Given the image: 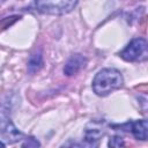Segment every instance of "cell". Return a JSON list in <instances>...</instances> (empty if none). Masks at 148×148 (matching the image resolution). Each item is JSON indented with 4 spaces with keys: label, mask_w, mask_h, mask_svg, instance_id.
<instances>
[{
    "label": "cell",
    "mask_w": 148,
    "mask_h": 148,
    "mask_svg": "<svg viewBox=\"0 0 148 148\" xmlns=\"http://www.w3.org/2000/svg\"><path fill=\"white\" fill-rule=\"evenodd\" d=\"M35 2L37 9L42 13L62 15L74 9L77 0H35Z\"/></svg>",
    "instance_id": "cell-2"
},
{
    "label": "cell",
    "mask_w": 148,
    "mask_h": 148,
    "mask_svg": "<svg viewBox=\"0 0 148 148\" xmlns=\"http://www.w3.org/2000/svg\"><path fill=\"white\" fill-rule=\"evenodd\" d=\"M86 62H87V59H86L83 56H81V54H75V56L71 57V59L66 62L65 68H64V73H65L66 75H68V76L74 75V74H76L82 67H84Z\"/></svg>",
    "instance_id": "cell-5"
},
{
    "label": "cell",
    "mask_w": 148,
    "mask_h": 148,
    "mask_svg": "<svg viewBox=\"0 0 148 148\" xmlns=\"http://www.w3.org/2000/svg\"><path fill=\"white\" fill-rule=\"evenodd\" d=\"M124 145L125 143H124L123 138L121 136H118V135L112 136L110 139V141H109V146H111V147H120V146H124Z\"/></svg>",
    "instance_id": "cell-8"
},
{
    "label": "cell",
    "mask_w": 148,
    "mask_h": 148,
    "mask_svg": "<svg viewBox=\"0 0 148 148\" xmlns=\"http://www.w3.org/2000/svg\"><path fill=\"white\" fill-rule=\"evenodd\" d=\"M147 53V42L143 38H134L120 52V57L126 61H135Z\"/></svg>",
    "instance_id": "cell-3"
},
{
    "label": "cell",
    "mask_w": 148,
    "mask_h": 148,
    "mask_svg": "<svg viewBox=\"0 0 148 148\" xmlns=\"http://www.w3.org/2000/svg\"><path fill=\"white\" fill-rule=\"evenodd\" d=\"M128 131L133 133V135L139 140H147L148 136V123L146 119L136 120L133 123H128Z\"/></svg>",
    "instance_id": "cell-6"
},
{
    "label": "cell",
    "mask_w": 148,
    "mask_h": 148,
    "mask_svg": "<svg viewBox=\"0 0 148 148\" xmlns=\"http://www.w3.org/2000/svg\"><path fill=\"white\" fill-rule=\"evenodd\" d=\"M105 134V127L102 123H98V121H91L86 131H84V139L90 145H96L97 141Z\"/></svg>",
    "instance_id": "cell-4"
},
{
    "label": "cell",
    "mask_w": 148,
    "mask_h": 148,
    "mask_svg": "<svg viewBox=\"0 0 148 148\" xmlns=\"http://www.w3.org/2000/svg\"><path fill=\"white\" fill-rule=\"evenodd\" d=\"M43 66V60L40 54H32L28 62V69L30 73H36Z\"/></svg>",
    "instance_id": "cell-7"
},
{
    "label": "cell",
    "mask_w": 148,
    "mask_h": 148,
    "mask_svg": "<svg viewBox=\"0 0 148 148\" xmlns=\"http://www.w3.org/2000/svg\"><path fill=\"white\" fill-rule=\"evenodd\" d=\"M123 86V76L114 68L99 71L92 81V89L98 96H106Z\"/></svg>",
    "instance_id": "cell-1"
},
{
    "label": "cell",
    "mask_w": 148,
    "mask_h": 148,
    "mask_svg": "<svg viewBox=\"0 0 148 148\" xmlns=\"http://www.w3.org/2000/svg\"><path fill=\"white\" fill-rule=\"evenodd\" d=\"M0 146H1V147H5V143H3V142H1V141H0Z\"/></svg>",
    "instance_id": "cell-9"
}]
</instances>
